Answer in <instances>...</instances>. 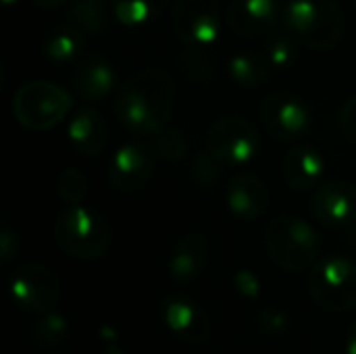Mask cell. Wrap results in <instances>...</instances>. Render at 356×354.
I'll use <instances>...</instances> for the list:
<instances>
[{"instance_id": "6da1fadb", "label": "cell", "mask_w": 356, "mask_h": 354, "mask_svg": "<svg viewBox=\"0 0 356 354\" xmlns=\"http://www.w3.org/2000/svg\"><path fill=\"white\" fill-rule=\"evenodd\" d=\"M175 104V81L161 67H146L117 88L115 115L125 129L138 136L163 131Z\"/></svg>"}, {"instance_id": "7a4b0ae2", "label": "cell", "mask_w": 356, "mask_h": 354, "mask_svg": "<svg viewBox=\"0 0 356 354\" xmlns=\"http://www.w3.org/2000/svg\"><path fill=\"white\" fill-rule=\"evenodd\" d=\"M56 246L77 261L102 259L113 244V230L108 221L94 209L69 204L54 221Z\"/></svg>"}, {"instance_id": "3957f363", "label": "cell", "mask_w": 356, "mask_h": 354, "mask_svg": "<svg viewBox=\"0 0 356 354\" xmlns=\"http://www.w3.org/2000/svg\"><path fill=\"white\" fill-rule=\"evenodd\" d=\"M284 29L313 50L334 48L344 33V17L334 0H290L284 6Z\"/></svg>"}, {"instance_id": "277c9868", "label": "cell", "mask_w": 356, "mask_h": 354, "mask_svg": "<svg viewBox=\"0 0 356 354\" xmlns=\"http://www.w3.org/2000/svg\"><path fill=\"white\" fill-rule=\"evenodd\" d=\"M265 246L271 261L290 273H300L317 263L321 238L311 223L294 215L275 217L265 230Z\"/></svg>"}, {"instance_id": "5b68a950", "label": "cell", "mask_w": 356, "mask_h": 354, "mask_svg": "<svg viewBox=\"0 0 356 354\" xmlns=\"http://www.w3.org/2000/svg\"><path fill=\"white\" fill-rule=\"evenodd\" d=\"M71 108V96L54 81H27L13 96V115L29 131L56 127Z\"/></svg>"}, {"instance_id": "8992f818", "label": "cell", "mask_w": 356, "mask_h": 354, "mask_svg": "<svg viewBox=\"0 0 356 354\" xmlns=\"http://www.w3.org/2000/svg\"><path fill=\"white\" fill-rule=\"evenodd\" d=\"M311 298L325 311L346 313L356 309V265L346 257H325L309 269Z\"/></svg>"}, {"instance_id": "52a82bcc", "label": "cell", "mask_w": 356, "mask_h": 354, "mask_svg": "<svg viewBox=\"0 0 356 354\" xmlns=\"http://www.w3.org/2000/svg\"><path fill=\"white\" fill-rule=\"evenodd\" d=\"M8 292L21 311L38 317L56 309L60 300V277L40 263H23L10 273Z\"/></svg>"}, {"instance_id": "ba28073f", "label": "cell", "mask_w": 356, "mask_h": 354, "mask_svg": "<svg viewBox=\"0 0 356 354\" xmlns=\"http://www.w3.org/2000/svg\"><path fill=\"white\" fill-rule=\"evenodd\" d=\"M207 152L221 165L244 167L259 152V131L244 117H223L207 131Z\"/></svg>"}, {"instance_id": "9c48e42d", "label": "cell", "mask_w": 356, "mask_h": 354, "mask_svg": "<svg viewBox=\"0 0 356 354\" xmlns=\"http://www.w3.org/2000/svg\"><path fill=\"white\" fill-rule=\"evenodd\" d=\"M173 31L188 48H209L219 40V0H173Z\"/></svg>"}, {"instance_id": "30bf717a", "label": "cell", "mask_w": 356, "mask_h": 354, "mask_svg": "<svg viewBox=\"0 0 356 354\" xmlns=\"http://www.w3.org/2000/svg\"><path fill=\"white\" fill-rule=\"evenodd\" d=\"M259 117L269 136L277 142H294L311 127V111L292 92H271L259 106Z\"/></svg>"}, {"instance_id": "8fae6325", "label": "cell", "mask_w": 356, "mask_h": 354, "mask_svg": "<svg viewBox=\"0 0 356 354\" xmlns=\"http://www.w3.org/2000/svg\"><path fill=\"white\" fill-rule=\"evenodd\" d=\"M154 148L142 142L123 144L108 163L106 177L113 190L121 194H131L142 190L154 171Z\"/></svg>"}, {"instance_id": "7c38bea8", "label": "cell", "mask_w": 356, "mask_h": 354, "mask_svg": "<svg viewBox=\"0 0 356 354\" xmlns=\"http://www.w3.org/2000/svg\"><path fill=\"white\" fill-rule=\"evenodd\" d=\"M167 330L186 346H202L213 336V321L209 313L186 296H169L161 307Z\"/></svg>"}, {"instance_id": "4fadbf2b", "label": "cell", "mask_w": 356, "mask_h": 354, "mask_svg": "<svg viewBox=\"0 0 356 354\" xmlns=\"http://www.w3.org/2000/svg\"><path fill=\"white\" fill-rule=\"evenodd\" d=\"M311 215L327 227L356 223V188L348 182L321 184L311 198Z\"/></svg>"}, {"instance_id": "5bb4252c", "label": "cell", "mask_w": 356, "mask_h": 354, "mask_svg": "<svg viewBox=\"0 0 356 354\" xmlns=\"http://www.w3.org/2000/svg\"><path fill=\"white\" fill-rule=\"evenodd\" d=\"M227 21L242 38H263L271 35L277 23L284 21V8L277 0H234Z\"/></svg>"}, {"instance_id": "9a60e30c", "label": "cell", "mask_w": 356, "mask_h": 354, "mask_svg": "<svg viewBox=\"0 0 356 354\" xmlns=\"http://www.w3.org/2000/svg\"><path fill=\"white\" fill-rule=\"evenodd\" d=\"M225 202L236 217L244 221H254L263 217L269 209V190L261 177L242 171L234 175V179L229 182L225 192Z\"/></svg>"}, {"instance_id": "2e32d148", "label": "cell", "mask_w": 356, "mask_h": 354, "mask_svg": "<svg viewBox=\"0 0 356 354\" xmlns=\"http://www.w3.org/2000/svg\"><path fill=\"white\" fill-rule=\"evenodd\" d=\"M67 138L77 154L96 159L106 148L108 125L94 106H81L67 125Z\"/></svg>"}, {"instance_id": "e0dca14e", "label": "cell", "mask_w": 356, "mask_h": 354, "mask_svg": "<svg viewBox=\"0 0 356 354\" xmlns=\"http://www.w3.org/2000/svg\"><path fill=\"white\" fill-rule=\"evenodd\" d=\"M209 263V240L202 234L184 236L171 250L167 271L173 284L186 286L196 282Z\"/></svg>"}, {"instance_id": "ac0fdd59", "label": "cell", "mask_w": 356, "mask_h": 354, "mask_svg": "<svg viewBox=\"0 0 356 354\" xmlns=\"http://www.w3.org/2000/svg\"><path fill=\"white\" fill-rule=\"evenodd\" d=\"M73 90L88 102H98L117 90V71L111 63L98 56H90L77 65L71 73Z\"/></svg>"}, {"instance_id": "d6986e66", "label": "cell", "mask_w": 356, "mask_h": 354, "mask_svg": "<svg viewBox=\"0 0 356 354\" xmlns=\"http://www.w3.org/2000/svg\"><path fill=\"white\" fill-rule=\"evenodd\" d=\"M284 179L292 190H313L321 186L323 173H325V163L323 156L311 148V146H296L284 156Z\"/></svg>"}, {"instance_id": "ffe728a7", "label": "cell", "mask_w": 356, "mask_h": 354, "mask_svg": "<svg viewBox=\"0 0 356 354\" xmlns=\"http://www.w3.org/2000/svg\"><path fill=\"white\" fill-rule=\"evenodd\" d=\"M86 31L75 23H58L46 31L42 40V50L52 63H71L81 56L86 48Z\"/></svg>"}, {"instance_id": "44dd1931", "label": "cell", "mask_w": 356, "mask_h": 354, "mask_svg": "<svg viewBox=\"0 0 356 354\" xmlns=\"http://www.w3.org/2000/svg\"><path fill=\"white\" fill-rule=\"evenodd\" d=\"M29 338L33 346L42 353H58L67 346L69 340V321L60 313H44L38 315V321L29 330Z\"/></svg>"}, {"instance_id": "7402d4cb", "label": "cell", "mask_w": 356, "mask_h": 354, "mask_svg": "<svg viewBox=\"0 0 356 354\" xmlns=\"http://www.w3.org/2000/svg\"><path fill=\"white\" fill-rule=\"evenodd\" d=\"M229 77L242 88H261L273 73L265 54L238 52L229 58Z\"/></svg>"}, {"instance_id": "603a6c76", "label": "cell", "mask_w": 356, "mask_h": 354, "mask_svg": "<svg viewBox=\"0 0 356 354\" xmlns=\"http://www.w3.org/2000/svg\"><path fill=\"white\" fill-rule=\"evenodd\" d=\"M67 15L86 33H100L108 23V0H69Z\"/></svg>"}, {"instance_id": "cb8c5ba5", "label": "cell", "mask_w": 356, "mask_h": 354, "mask_svg": "<svg viewBox=\"0 0 356 354\" xmlns=\"http://www.w3.org/2000/svg\"><path fill=\"white\" fill-rule=\"evenodd\" d=\"M111 4L119 23L138 27L159 19L167 6V0H111Z\"/></svg>"}, {"instance_id": "d4e9b609", "label": "cell", "mask_w": 356, "mask_h": 354, "mask_svg": "<svg viewBox=\"0 0 356 354\" xmlns=\"http://www.w3.org/2000/svg\"><path fill=\"white\" fill-rule=\"evenodd\" d=\"M86 192H88V182H86V175L75 169V167H69L65 169L58 179H56V194L63 202L67 204H79L83 198H86Z\"/></svg>"}, {"instance_id": "484cf974", "label": "cell", "mask_w": 356, "mask_h": 354, "mask_svg": "<svg viewBox=\"0 0 356 354\" xmlns=\"http://www.w3.org/2000/svg\"><path fill=\"white\" fill-rule=\"evenodd\" d=\"M152 148H154L156 156H163L167 161H181L184 154H186L188 144H186V138L177 129L165 127L163 131L154 134Z\"/></svg>"}, {"instance_id": "4316f807", "label": "cell", "mask_w": 356, "mask_h": 354, "mask_svg": "<svg viewBox=\"0 0 356 354\" xmlns=\"http://www.w3.org/2000/svg\"><path fill=\"white\" fill-rule=\"evenodd\" d=\"M265 56H267L273 71H286L296 61V48L288 38H275L269 42Z\"/></svg>"}, {"instance_id": "83f0119b", "label": "cell", "mask_w": 356, "mask_h": 354, "mask_svg": "<svg viewBox=\"0 0 356 354\" xmlns=\"http://www.w3.org/2000/svg\"><path fill=\"white\" fill-rule=\"evenodd\" d=\"M179 63H181L184 71L190 75V79H194V81H207L211 75V63L202 56L200 48H188Z\"/></svg>"}, {"instance_id": "f1b7e54d", "label": "cell", "mask_w": 356, "mask_h": 354, "mask_svg": "<svg viewBox=\"0 0 356 354\" xmlns=\"http://www.w3.org/2000/svg\"><path fill=\"white\" fill-rule=\"evenodd\" d=\"M234 288L238 290L240 296H244L248 300H257L263 292V284H261L259 275L250 269H238L234 273Z\"/></svg>"}, {"instance_id": "f546056e", "label": "cell", "mask_w": 356, "mask_h": 354, "mask_svg": "<svg viewBox=\"0 0 356 354\" xmlns=\"http://www.w3.org/2000/svg\"><path fill=\"white\" fill-rule=\"evenodd\" d=\"M340 129L353 144H356V96L348 98L340 111Z\"/></svg>"}, {"instance_id": "4dcf8cb0", "label": "cell", "mask_w": 356, "mask_h": 354, "mask_svg": "<svg viewBox=\"0 0 356 354\" xmlns=\"http://www.w3.org/2000/svg\"><path fill=\"white\" fill-rule=\"evenodd\" d=\"M17 252H19L17 232L8 223H2V227H0V257H2V261L8 263Z\"/></svg>"}, {"instance_id": "1f68e13d", "label": "cell", "mask_w": 356, "mask_h": 354, "mask_svg": "<svg viewBox=\"0 0 356 354\" xmlns=\"http://www.w3.org/2000/svg\"><path fill=\"white\" fill-rule=\"evenodd\" d=\"M259 325L269 330V332H273V330L282 332V330H286V317L282 313H277V311H267V313H263Z\"/></svg>"}, {"instance_id": "d6a6232c", "label": "cell", "mask_w": 356, "mask_h": 354, "mask_svg": "<svg viewBox=\"0 0 356 354\" xmlns=\"http://www.w3.org/2000/svg\"><path fill=\"white\" fill-rule=\"evenodd\" d=\"M67 2L69 0H31V4L42 8V10H56V8L65 6Z\"/></svg>"}, {"instance_id": "836d02e7", "label": "cell", "mask_w": 356, "mask_h": 354, "mask_svg": "<svg viewBox=\"0 0 356 354\" xmlns=\"http://www.w3.org/2000/svg\"><path fill=\"white\" fill-rule=\"evenodd\" d=\"M102 354H125V351L121 348V344L117 340H104Z\"/></svg>"}, {"instance_id": "e575fe53", "label": "cell", "mask_w": 356, "mask_h": 354, "mask_svg": "<svg viewBox=\"0 0 356 354\" xmlns=\"http://www.w3.org/2000/svg\"><path fill=\"white\" fill-rule=\"evenodd\" d=\"M346 354H356V321L353 323L350 332H348V340H346Z\"/></svg>"}, {"instance_id": "d590c367", "label": "cell", "mask_w": 356, "mask_h": 354, "mask_svg": "<svg viewBox=\"0 0 356 354\" xmlns=\"http://www.w3.org/2000/svg\"><path fill=\"white\" fill-rule=\"evenodd\" d=\"M348 242H350V246H353V248L356 250V227L353 230V232H350V238H348Z\"/></svg>"}, {"instance_id": "8d00e7d4", "label": "cell", "mask_w": 356, "mask_h": 354, "mask_svg": "<svg viewBox=\"0 0 356 354\" xmlns=\"http://www.w3.org/2000/svg\"><path fill=\"white\" fill-rule=\"evenodd\" d=\"M2 2H4L6 6H10V4H15V2H19V0H2Z\"/></svg>"}, {"instance_id": "74e56055", "label": "cell", "mask_w": 356, "mask_h": 354, "mask_svg": "<svg viewBox=\"0 0 356 354\" xmlns=\"http://www.w3.org/2000/svg\"><path fill=\"white\" fill-rule=\"evenodd\" d=\"M355 6H356V0H355Z\"/></svg>"}]
</instances>
